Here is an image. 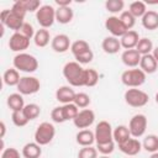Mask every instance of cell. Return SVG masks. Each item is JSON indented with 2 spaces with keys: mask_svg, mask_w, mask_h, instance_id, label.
<instances>
[{
  "mask_svg": "<svg viewBox=\"0 0 158 158\" xmlns=\"http://www.w3.org/2000/svg\"><path fill=\"white\" fill-rule=\"evenodd\" d=\"M63 75L72 86H84L85 68L78 62H68L63 67Z\"/></svg>",
  "mask_w": 158,
  "mask_h": 158,
  "instance_id": "obj_1",
  "label": "cell"
},
{
  "mask_svg": "<svg viewBox=\"0 0 158 158\" xmlns=\"http://www.w3.org/2000/svg\"><path fill=\"white\" fill-rule=\"evenodd\" d=\"M14 68L20 70V72H25V73H33L37 70L38 68V60L36 59L35 56L30 54V53H17L14 57Z\"/></svg>",
  "mask_w": 158,
  "mask_h": 158,
  "instance_id": "obj_2",
  "label": "cell"
},
{
  "mask_svg": "<svg viewBox=\"0 0 158 158\" xmlns=\"http://www.w3.org/2000/svg\"><path fill=\"white\" fill-rule=\"evenodd\" d=\"M121 81L128 88H138L146 81V73L142 69H127L121 74Z\"/></svg>",
  "mask_w": 158,
  "mask_h": 158,
  "instance_id": "obj_3",
  "label": "cell"
},
{
  "mask_svg": "<svg viewBox=\"0 0 158 158\" xmlns=\"http://www.w3.org/2000/svg\"><path fill=\"white\" fill-rule=\"evenodd\" d=\"M56 135V128L52 123L49 122H42L38 125L35 132V142L38 143L40 146H46L48 144Z\"/></svg>",
  "mask_w": 158,
  "mask_h": 158,
  "instance_id": "obj_4",
  "label": "cell"
},
{
  "mask_svg": "<svg viewBox=\"0 0 158 158\" xmlns=\"http://www.w3.org/2000/svg\"><path fill=\"white\" fill-rule=\"evenodd\" d=\"M148 100H149L148 94L137 88L127 89L125 93V101L127 105H130L132 107H142V106L147 105Z\"/></svg>",
  "mask_w": 158,
  "mask_h": 158,
  "instance_id": "obj_5",
  "label": "cell"
},
{
  "mask_svg": "<svg viewBox=\"0 0 158 158\" xmlns=\"http://www.w3.org/2000/svg\"><path fill=\"white\" fill-rule=\"evenodd\" d=\"M36 20L41 28L51 27L56 21V9L52 5H42L36 12Z\"/></svg>",
  "mask_w": 158,
  "mask_h": 158,
  "instance_id": "obj_6",
  "label": "cell"
},
{
  "mask_svg": "<svg viewBox=\"0 0 158 158\" xmlns=\"http://www.w3.org/2000/svg\"><path fill=\"white\" fill-rule=\"evenodd\" d=\"M0 22L2 26H6L7 28L14 30L15 32H19V30L25 23L22 17L12 14L11 10H9V9H5L0 12Z\"/></svg>",
  "mask_w": 158,
  "mask_h": 158,
  "instance_id": "obj_7",
  "label": "cell"
},
{
  "mask_svg": "<svg viewBox=\"0 0 158 158\" xmlns=\"http://www.w3.org/2000/svg\"><path fill=\"white\" fill-rule=\"evenodd\" d=\"M128 130L131 133V137L138 138L144 135L147 130V117L143 114H137L135 115L128 123Z\"/></svg>",
  "mask_w": 158,
  "mask_h": 158,
  "instance_id": "obj_8",
  "label": "cell"
},
{
  "mask_svg": "<svg viewBox=\"0 0 158 158\" xmlns=\"http://www.w3.org/2000/svg\"><path fill=\"white\" fill-rule=\"evenodd\" d=\"M112 127L110 125V122L107 121H100L96 127H95V142L96 144H101V143H107L114 141V136H112Z\"/></svg>",
  "mask_w": 158,
  "mask_h": 158,
  "instance_id": "obj_9",
  "label": "cell"
},
{
  "mask_svg": "<svg viewBox=\"0 0 158 158\" xmlns=\"http://www.w3.org/2000/svg\"><path fill=\"white\" fill-rule=\"evenodd\" d=\"M41 88V83L35 77H22L17 84V90L21 95H32L36 94Z\"/></svg>",
  "mask_w": 158,
  "mask_h": 158,
  "instance_id": "obj_10",
  "label": "cell"
},
{
  "mask_svg": "<svg viewBox=\"0 0 158 158\" xmlns=\"http://www.w3.org/2000/svg\"><path fill=\"white\" fill-rule=\"evenodd\" d=\"M105 28L111 33V36L114 37H122L128 30L126 28V26L122 23V21L120 20V17L117 16H110L106 19L105 21Z\"/></svg>",
  "mask_w": 158,
  "mask_h": 158,
  "instance_id": "obj_11",
  "label": "cell"
},
{
  "mask_svg": "<svg viewBox=\"0 0 158 158\" xmlns=\"http://www.w3.org/2000/svg\"><path fill=\"white\" fill-rule=\"evenodd\" d=\"M94 121H95L94 111L90 110V109H83V110H80L78 112L77 117L73 120V123H74L75 127L85 130V128L90 127L94 123Z\"/></svg>",
  "mask_w": 158,
  "mask_h": 158,
  "instance_id": "obj_12",
  "label": "cell"
},
{
  "mask_svg": "<svg viewBox=\"0 0 158 158\" xmlns=\"http://www.w3.org/2000/svg\"><path fill=\"white\" fill-rule=\"evenodd\" d=\"M28 46H30V40L22 36L20 32H15L9 40V48L12 52L22 53L25 49L28 48Z\"/></svg>",
  "mask_w": 158,
  "mask_h": 158,
  "instance_id": "obj_13",
  "label": "cell"
},
{
  "mask_svg": "<svg viewBox=\"0 0 158 158\" xmlns=\"http://www.w3.org/2000/svg\"><path fill=\"white\" fill-rule=\"evenodd\" d=\"M72 43H70V38L64 35V33H59L57 36L53 37V40L51 41V47L54 52L57 53H64L70 48Z\"/></svg>",
  "mask_w": 158,
  "mask_h": 158,
  "instance_id": "obj_14",
  "label": "cell"
},
{
  "mask_svg": "<svg viewBox=\"0 0 158 158\" xmlns=\"http://www.w3.org/2000/svg\"><path fill=\"white\" fill-rule=\"evenodd\" d=\"M117 146H118V149L127 156H136L142 149V143L137 138H133V137L128 138L126 142L117 144Z\"/></svg>",
  "mask_w": 158,
  "mask_h": 158,
  "instance_id": "obj_15",
  "label": "cell"
},
{
  "mask_svg": "<svg viewBox=\"0 0 158 158\" xmlns=\"http://www.w3.org/2000/svg\"><path fill=\"white\" fill-rule=\"evenodd\" d=\"M75 95H77V93L69 85H63V86L58 88L57 91H56V99L59 102H62L63 105L73 102L74 99H75Z\"/></svg>",
  "mask_w": 158,
  "mask_h": 158,
  "instance_id": "obj_16",
  "label": "cell"
},
{
  "mask_svg": "<svg viewBox=\"0 0 158 158\" xmlns=\"http://www.w3.org/2000/svg\"><path fill=\"white\" fill-rule=\"evenodd\" d=\"M141 57L142 56L136 51V48L135 49H125L123 53L121 54L122 63L130 68H136L137 65H139Z\"/></svg>",
  "mask_w": 158,
  "mask_h": 158,
  "instance_id": "obj_17",
  "label": "cell"
},
{
  "mask_svg": "<svg viewBox=\"0 0 158 158\" xmlns=\"http://www.w3.org/2000/svg\"><path fill=\"white\" fill-rule=\"evenodd\" d=\"M139 41V36H138V32L137 31H133V30H130L127 31L121 38H120V42H121V47H123L125 49H135L137 43Z\"/></svg>",
  "mask_w": 158,
  "mask_h": 158,
  "instance_id": "obj_18",
  "label": "cell"
},
{
  "mask_svg": "<svg viewBox=\"0 0 158 158\" xmlns=\"http://www.w3.org/2000/svg\"><path fill=\"white\" fill-rule=\"evenodd\" d=\"M101 47L104 49L105 53L107 54H115L117 53L120 49H121V42L117 37H114V36H107L102 40V43H101Z\"/></svg>",
  "mask_w": 158,
  "mask_h": 158,
  "instance_id": "obj_19",
  "label": "cell"
},
{
  "mask_svg": "<svg viewBox=\"0 0 158 158\" xmlns=\"http://www.w3.org/2000/svg\"><path fill=\"white\" fill-rule=\"evenodd\" d=\"M158 67V62L154 59V57L151 54H144L141 57V62H139V68L146 73V74H152L157 70Z\"/></svg>",
  "mask_w": 158,
  "mask_h": 158,
  "instance_id": "obj_20",
  "label": "cell"
},
{
  "mask_svg": "<svg viewBox=\"0 0 158 158\" xmlns=\"http://www.w3.org/2000/svg\"><path fill=\"white\" fill-rule=\"evenodd\" d=\"M141 21H142V26L146 30H149V31L157 30L158 28V12H156L153 10H148L143 15Z\"/></svg>",
  "mask_w": 158,
  "mask_h": 158,
  "instance_id": "obj_21",
  "label": "cell"
},
{
  "mask_svg": "<svg viewBox=\"0 0 158 158\" xmlns=\"http://www.w3.org/2000/svg\"><path fill=\"white\" fill-rule=\"evenodd\" d=\"M77 143L80 144L81 147H88V146H91L94 142H95V133L90 130H80L77 136Z\"/></svg>",
  "mask_w": 158,
  "mask_h": 158,
  "instance_id": "obj_22",
  "label": "cell"
},
{
  "mask_svg": "<svg viewBox=\"0 0 158 158\" xmlns=\"http://www.w3.org/2000/svg\"><path fill=\"white\" fill-rule=\"evenodd\" d=\"M42 154V148L36 142H28L22 148L23 158H40Z\"/></svg>",
  "mask_w": 158,
  "mask_h": 158,
  "instance_id": "obj_23",
  "label": "cell"
},
{
  "mask_svg": "<svg viewBox=\"0 0 158 158\" xmlns=\"http://www.w3.org/2000/svg\"><path fill=\"white\" fill-rule=\"evenodd\" d=\"M7 106L14 111H22L25 107V102H23V98L20 93H14L10 94L7 96Z\"/></svg>",
  "mask_w": 158,
  "mask_h": 158,
  "instance_id": "obj_24",
  "label": "cell"
},
{
  "mask_svg": "<svg viewBox=\"0 0 158 158\" xmlns=\"http://www.w3.org/2000/svg\"><path fill=\"white\" fill-rule=\"evenodd\" d=\"M73 10L70 9V6L67 7H58L56 9V21H58L62 25L69 23L73 20Z\"/></svg>",
  "mask_w": 158,
  "mask_h": 158,
  "instance_id": "obj_25",
  "label": "cell"
},
{
  "mask_svg": "<svg viewBox=\"0 0 158 158\" xmlns=\"http://www.w3.org/2000/svg\"><path fill=\"white\" fill-rule=\"evenodd\" d=\"M112 136H114V141H115L117 144H121V143L126 142L128 138H131L130 130H128V127L125 126V125H118V126L114 130Z\"/></svg>",
  "mask_w": 158,
  "mask_h": 158,
  "instance_id": "obj_26",
  "label": "cell"
},
{
  "mask_svg": "<svg viewBox=\"0 0 158 158\" xmlns=\"http://www.w3.org/2000/svg\"><path fill=\"white\" fill-rule=\"evenodd\" d=\"M2 79H4V83L9 86H17V84L20 83V73L17 69L15 68H9L7 70H5L4 75H2Z\"/></svg>",
  "mask_w": 158,
  "mask_h": 158,
  "instance_id": "obj_27",
  "label": "cell"
},
{
  "mask_svg": "<svg viewBox=\"0 0 158 158\" xmlns=\"http://www.w3.org/2000/svg\"><path fill=\"white\" fill-rule=\"evenodd\" d=\"M49 40H51V36H49V32L47 28H40L38 31H36L35 37H33L35 44L41 48L46 47L49 43Z\"/></svg>",
  "mask_w": 158,
  "mask_h": 158,
  "instance_id": "obj_28",
  "label": "cell"
},
{
  "mask_svg": "<svg viewBox=\"0 0 158 158\" xmlns=\"http://www.w3.org/2000/svg\"><path fill=\"white\" fill-rule=\"evenodd\" d=\"M128 11L136 17V19H138V17H143V15L148 11L147 10V7H146V4L143 2V1H133V2H131L130 4V7H128Z\"/></svg>",
  "mask_w": 158,
  "mask_h": 158,
  "instance_id": "obj_29",
  "label": "cell"
},
{
  "mask_svg": "<svg viewBox=\"0 0 158 158\" xmlns=\"http://www.w3.org/2000/svg\"><path fill=\"white\" fill-rule=\"evenodd\" d=\"M136 51L141 54V56H144V54H151V52L153 51V43L149 38L147 37H143V38H139L137 46H136Z\"/></svg>",
  "mask_w": 158,
  "mask_h": 158,
  "instance_id": "obj_30",
  "label": "cell"
},
{
  "mask_svg": "<svg viewBox=\"0 0 158 158\" xmlns=\"http://www.w3.org/2000/svg\"><path fill=\"white\" fill-rule=\"evenodd\" d=\"M142 147L147 152H151V153L158 152V137L156 135H148V136H146L144 139H143Z\"/></svg>",
  "mask_w": 158,
  "mask_h": 158,
  "instance_id": "obj_31",
  "label": "cell"
},
{
  "mask_svg": "<svg viewBox=\"0 0 158 158\" xmlns=\"http://www.w3.org/2000/svg\"><path fill=\"white\" fill-rule=\"evenodd\" d=\"M22 112H23V115L27 117V120L31 121V120H35V118H37V117L40 116V114H41V107H40L37 104H27V105H25Z\"/></svg>",
  "mask_w": 158,
  "mask_h": 158,
  "instance_id": "obj_32",
  "label": "cell"
},
{
  "mask_svg": "<svg viewBox=\"0 0 158 158\" xmlns=\"http://www.w3.org/2000/svg\"><path fill=\"white\" fill-rule=\"evenodd\" d=\"M89 49H90V46L84 40H77L70 46V51H72V53H73L74 57L78 56V54H81V53H84V52H86Z\"/></svg>",
  "mask_w": 158,
  "mask_h": 158,
  "instance_id": "obj_33",
  "label": "cell"
},
{
  "mask_svg": "<svg viewBox=\"0 0 158 158\" xmlns=\"http://www.w3.org/2000/svg\"><path fill=\"white\" fill-rule=\"evenodd\" d=\"M99 81V74L95 69L93 68H89V69H85V77H84V86H95Z\"/></svg>",
  "mask_w": 158,
  "mask_h": 158,
  "instance_id": "obj_34",
  "label": "cell"
},
{
  "mask_svg": "<svg viewBox=\"0 0 158 158\" xmlns=\"http://www.w3.org/2000/svg\"><path fill=\"white\" fill-rule=\"evenodd\" d=\"M63 107V114H64V117H65V121L68 120H74L79 112V107L74 104V102H70V104H65L62 106Z\"/></svg>",
  "mask_w": 158,
  "mask_h": 158,
  "instance_id": "obj_35",
  "label": "cell"
},
{
  "mask_svg": "<svg viewBox=\"0 0 158 158\" xmlns=\"http://www.w3.org/2000/svg\"><path fill=\"white\" fill-rule=\"evenodd\" d=\"M125 6L123 0H107L105 2V7L109 12L111 14H116V12H122Z\"/></svg>",
  "mask_w": 158,
  "mask_h": 158,
  "instance_id": "obj_36",
  "label": "cell"
},
{
  "mask_svg": "<svg viewBox=\"0 0 158 158\" xmlns=\"http://www.w3.org/2000/svg\"><path fill=\"white\" fill-rule=\"evenodd\" d=\"M73 102H74L79 109H86V107L90 105L91 100H90V96H89L88 94H85V93H77L75 99H74Z\"/></svg>",
  "mask_w": 158,
  "mask_h": 158,
  "instance_id": "obj_37",
  "label": "cell"
},
{
  "mask_svg": "<svg viewBox=\"0 0 158 158\" xmlns=\"http://www.w3.org/2000/svg\"><path fill=\"white\" fill-rule=\"evenodd\" d=\"M120 20L122 21V23L126 26V28H127L128 31L136 25V17H135L128 10L121 12V15H120Z\"/></svg>",
  "mask_w": 158,
  "mask_h": 158,
  "instance_id": "obj_38",
  "label": "cell"
},
{
  "mask_svg": "<svg viewBox=\"0 0 158 158\" xmlns=\"http://www.w3.org/2000/svg\"><path fill=\"white\" fill-rule=\"evenodd\" d=\"M11 120H12L14 125L17 126V127H23V126H26L28 123V120L23 115L22 111H14L12 115H11Z\"/></svg>",
  "mask_w": 158,
  "mask_h": 158,
  "instance_id": "obj_39",
  "label": "cell"
},
{
  "mask_svg": "<svg viewBox=\"0 0 158 158\" xmlns=\"http://www.w3.org/2000/svg\"><path fill=\"white\" fill-rule=\"evenodd\" d=\"M78 158H98V149L91 146L83 147L78 153Z\"/></svg>",
  "mask_w": 158,
  "mask_h": 158,
  "instance_id": "obj_40",
  "label": "cell"
},
{
  "mask_svg": "<svg viewBox=\"0 0 158 158\" xmlns=\"http://www.w3.org/2000/svg\"><path fill=\"white\" fill-rule=\"evenodd\" d=\"M10 10H11L12 14H15V15L22 17V19H25V16H26V14H27V10H26V7H25V5H23V0H17V1L12 5V7H11Z\"/></svg>",
  "mask_w": 158,
  "mask_h": 158,
  "instance_id": "obj_41",
  "label": "cell"
},
{
  "mask_svg": "<svg viewBox=\"0 0 158 158\" xmlns=\"http://www.w3.org/2000/svg\"><path fill=\"white\" fill-rule=\"evenodd\" d=\"M96 149L98 152H100L102 156H109L114 152L115 149V141L107 142V143H101V144H96Z\"/></svg>",
  "mask_w": 158,
  "mask_h": 158,
  "instance_id": "obj_42",
  "label": "cell"
},
{
  "mask_svg": "<svg viewBox=\"0 0 158 158\" xmlns=\"http://www.w3.org/2000/svg\"><path fill=\"white\" fill-rule=\"evenodd\" d=\"M51 118L56 122V123H63L65 122V117L63 114V107L62 106H57L52 110L51 112Z\"/></svg>",
  "mask_w": 158,
  "mask_h": 158,
  "instance_id": "obj_43",
  "label": "cell"
},
{
  "mask_svg": "<svg viewBox=\"0 0 158 158\" xmlns=\"http://www.w3.org/2000/svg\"><path fill=\"white\" fill-rule=\"evenodd\" d=\"M74 58H75V62H78L79 64H88V63H90V62L93 60L94 53H93L91 49H89V51H86V52H84V53H81V54L75 56Z\"/></svg>",
  "mask_w": 158,
  "mask_h": 158,
  "instance_id": "obj_44",
  "label": "cell"
},
{
  "mask_svg": "<svg viewBox=\"0 0 158 158\" xmlns=\"http://www.w3.org/2000/svg\"><path fill=\"white\" fill-rule=\"evenodd\" d=\"M19 32L22 35V36H25L26 38H28V40H31L32 37H35V30H33V26L31 25V23H28V22H25L23 25H22V27L19 30Z\"/></svg>",
  "mask_w": 158,
  "mask_h": 158,
  "instance_id": "obj_45",
  "label": "cell"
},
{
  "mask_svg": "<svg viewBox=\"0 0 158 158\" xmlns=\"http://www.w3.org/2000/svg\"><path fill=\"white\" fill-rule=\"evenodd\" d=\"M23 5L27 10V12H37V10L42 6L40 0H23Z\"/></svg>",
  "mask_w": 158,
  "mask_h": 158,
  "instance_id": "obj_46",
  "label": "cell"
},
{
  "mask_svg": "<svg viewBox=\"0 0 158 158\" xmlns=\"http://www.w3.org/2000/svg\"><path fill=\"white\" fill-rule=\"evenodd\" d=\"M0 158H20V152L16 149V148H5L2 149V153H1V157Z\"/></svg>",
  "mask_w": 158,
  "mask_h": 158,
  "instance_id": "obj_47",
  "label": "cell"
},
{
  "mask_svg": "<svg viewBox=\"0 0 158 158\" xmlns=\"http://www.w3.org/2000/svg\"><path fill=\"white\" fill-rule=\"evenodd\" d=\"M56 4L58 5V7H67L70 6L72 0H56Z\"/></svg>",
  "mask_w": 158,
  "mask_h": 158,
  "instance_id": "obj_48",
  "label": "cell"
},
{
  "mask_svg": "<svg viewBox=\"0 0 158 158\" xmlns=\"http://www.w3.org/2000/svg\"><path fill=\"white\" fill-rule=\"evenodd\" d=\"M0 130H1V132H0V138L2 139L4 136H5V132H6V126H5V122H4V121L0 122Z\"/></svg>",
  "mask_w": 158,
  "mask_h": 158,
  "instance_id": "obj_49",
  "label": "cell"
},
{
  "mask_svg": "<svg viewBox=\"0 0 158 158\" xmlns=\"http://www.w3.org/2000/svg\"><path fill=\"white\" fill-rule=\"evenodd\" d=\"M152 56H153L154 59L158 62V46H157L156 48H153V51H152Z\"/></svg>",
  "mask_w": 158,
  "mask_h": 158,
  "instance_id": "obj_50",
  "label": "cell"
},
{
  "mask_svg": "<svg viewBox=\"0 0 158 158\" xmlns=\"http://www.w3.org/2000/svg\"><path fill=\"white\" fill-rule=\"evenodd\" d=\"M149 158H158V152H154V153H152V156H151Z\"/></svg>",
  "mask_w": 158,
  "mask_h": 158,
  "instance_id": "obj_51",
  "label": "cell"
},
{
  "mask_svg": "<svg viewBox=\"0 0 158 158\" xmlns=\"http://www.w3.org/2000/svg\"><path fill=\"white\" fill-rule=\"evenodd\" d=\"M156 102H157V104H158V93H157V94H156Z\"/></svg>",
  "mask_w": 158,
  "mask_h": 158,
  "instance_id": "obj_52",
  "label": "cell"
},
{
  "mask_svg": "<svg viewBox=\"0 0 158 158\" xmlns=\"http://www.w3.org/2000/svg\"><path fill=\"white\" fill-rule=\"evenodd\" d=\"M99 158H110V157H109V156H100Z\"/></svg>",
  "mask_w": 158,
  "mask_h": 158,
  "instance_id": "obj_53",
  "label": "cell"
}]
</instances>
